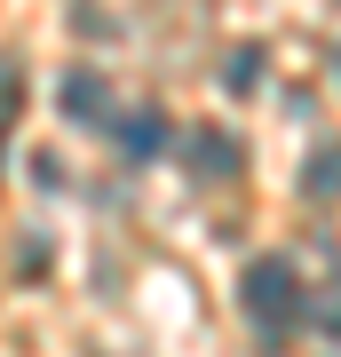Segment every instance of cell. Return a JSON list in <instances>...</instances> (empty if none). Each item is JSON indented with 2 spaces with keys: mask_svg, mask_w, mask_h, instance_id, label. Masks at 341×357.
Instances as JSON below:
<instances>
[{
  "mask_svg": "<svg viewBox=\"0 0 341 357\" xmlns=\"http://www.w3.org/2000/svg\"><path fill=\"white\" fill-rule=\"evenodd\" d=\"M238 302H246V318H262V326H294L302 318V278H294V262H278V255L246 262Z\"/></svg>",
  "mask_w": 341,
  "mask_h": 357,
  "instance_id": "obj_1",
  "label": "cell"
},
{
  "mask_svg": "<svg viewBox=\"0 0 341 357\" xmlns=\"http://www.w3.org/2000/svg\"><path fill=\"white\" fill-rule=\"evenodd\" d=\"M112 135L127 159H159L167 151V112H151V103H135V112H112Z\"/></svg>",
  "mask_w": 341,
  "mask_h": 357,
  "instance_id": "obj_2",
  "label": "cell"
},
{
  "mask_svg": "<svg viewBox=\"0 0 341 357\" xmlns=\"http://www.w3.org/2000/svg\"><path fill=\"white\" fill-rule=\"evenodd\" d=\"M190 167H199V175H238V167H246V143L230 135V128H190Z\"/></svg>",
  "mask_w": 341,
  "mask_h": 357,
  "instance_id": "obj_3",
  "label": "cell"
},
{
  "mask_svg": "<svg viewBox=\"0 0 341 357\" xmlns=\"http://www.w3.org/2000/svg\"><path fill=\"white\" fill-rule=\"evenodd\" d=\"M63 112L72 119H88V128H112V88L79 64V72H63Z\"/></svg>",
  "mask_w": 341,
  "mask_h": 357,
  "instance_id": "obj_4",
  "label": "cell"
},
{
  "mask_svg": "<svg viewBox=\"0 0 341 357\" xmlns=\"http://www.w3.org/2000/svg\"><path fill=\"white\" fill-rule=\"evenodd\" d=\"M302 191H310V199H333V191H341V143H326V151L310 159V175H302Z\"/></svg>",
  "mask_w": 341,
  "mask_h": 357,
  "instance_id": "obj_5",
  "label": "cell"
},
{
  "mask_svg": "<svg viewBox=\"0 0 341 357\" xmlns=\"http://www.w3.org/2000/svg\"><path fill=\"white\" fill-rule=\"evenodd\" d=\"M254 79H262V48H238V56H222V88H254Z\"/></svg>",
  "mask_w": 341,
  "mask_h": 357,
  "instance_id": "obj_6",
  "label": "cell"
},
{
  "mask_svg": "<svg viewBox=\"0 0 341 357\" xmlns=\"http://www.w3.org/2000/svg\"><path fill=\"white\" fill-rule=\"evenodd\" d=\"M317 326H326V333H341V294H333L326 310H317Z\"/></svg>",
  "mask_w": 341,
  "mask_h": 357,
  "instance_id": "obj_7",
  "label": "cell"
}]
</instances>
